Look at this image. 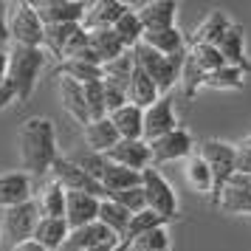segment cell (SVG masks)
Masks as SVG:
<instances>
[{
  "instance_id": "obj_1",
  "label": "cell",
  "mask_w": 251,
  "mask_h": 251,
  "mask_svg": "<svg viewBox=\"0 0 251 251\" xmlns=\"http://www.w3.org/2000/svg\"><path fill=\"white\" fill-rule=\"evenodd\" d=\"M17 155L25 175H46L51 172L57 155V130L46 116H31L20 125L17 133Z\"/></svg>"
},
{
  "instance_id": "obj_2",
  "label": "cell",
  "mask_w": 251,
  "mask_h": 251,
  "mask_svg": "<svg viewBox=\"0 0 251 251\" xmlns=\"http://www.w3.org/2000/svg\"><path fill=\"white\" fill-rule=\"evenodd\" d=\"M46 51L28 46H12L9 48V82L17 91V102H28L34 93V85L40 79V71L46 65Z\"/></svg>"
},
{
  "instance_id": "obj_3",
  "label": "cell",
  "mask_w": 251,
  "mask_h": 251,
  "mask_svg": "<svg viewBox=\"0 0 251 251\" xmlns=\"http://www.w3.org/2000/svg\"><path fill=\"white\" fill-rule=\"evenodd\" d=\"M186 51H189V48H186ZM186 51H183V54H175V57H164V54H158V51H152L150 46L138 43L130 54H133V59H136L138 68L158 85V91L167 93L175 82L181 79L183 62H186Z\"/></svg>"
},
{
  "instance_id": "obj_4",
  "label": "cell",
  "mask_w": 251,
  "mask_h": 251,
  "mask_svg": "<svg viewBox=\"0 0 251 251\" xmlns=\"http://www.w3.org/2000/svg\"><path fill=\"white\" fill-rule=\"evenodd\" d=\"M6 25H9V37H12V46L43 48L46 25H43V20L37 17L34 6H31L28 0L6 3Z\"/></svg>"
},
{
  "instance_id": "obj_5",
  "label": "cell",
  "mask_w": 251,
  "mask_h": 251,
  "mask_svg": "<svg viewBox=\"0 0 251 251\" xmlns=\"http://www.w3.org/2000/svg\"><path fill=\"white\" fill-rule=\"evenodd\" d=\"M201 158L209 164L212 178H215V192H212V203H215L217 195L226 189V183L231 181V175L237 172V167H234V158H237V144H226V141H217V138L203 141Z\"/></svg>"
},
{
  "instance_id": "obj_6",
  "label": "cell",
  "mask_w": 251,
  "mask_h": 251,
  "mask_svg": "<svg viewBox=\"0 0 251 251\" xmlns=\"http://www.w3.org/2000/svg\"><path fill=\"white\" fill-rule=\"evenodd\" d=\"M141 189L147 195V209H152L155 215H161L167 223L178 215V195H175V189L167 183V178L155 167H150V170L141 172Z\"/></svg>"
},
{
  "instance_id": "obj_7",
  "label": "cell",
  "mask_w": 251,
  "mask_h": 251,
  "mask_svg": "<svg viewBox=\"0 0 251 251\" xmlns=\"http://www.w3.org/2000/svg\"><path fill=\"white\" fill-rule=\"evenodd\" d=\"M51 181L59 183L65 192H85V195L99 198V201H107V192H104L102 183L96 181V178H91L82 167H76L71 158L54 161V167H51Z\"/></svg>"
},
{
  "instance_id": "obj_8",
  "label": "cell",
  "mask_w": 251,
  "mask_h": 251,
  "mask_svg": "<svg viewBox=\"0 0 251 251\" xmlns=\"http://www.w3.org/2000/svg\"><path fill=\"white\" fill-rule=\"evenodd\" d=\"M37 223H40V209H37L34 201L20 203V206H12V209H3V215H0L3 234L12 240L14 246L34 237Z\"/></svg>"
},
{
  "instance_id": "obj_9",
  "label": "cell",
  "mask_w": 251,
  "mask_h": 251,
  "mask_svg": "<svg viewBox=\"0 0 251 251\" xmlns=\"http://www.w3.org/2000/svg\"><path fill=\"white\" fill-rule=\"evenodd\" d=\"M37 17L43 25H62V23H82V17L88 12V3L82 0H34Z\"/></svg>"
},
{
  "instance_id": "obj_10",
  "label": "cell",
  "mask_w": 251,
  "mask_h": 251,
  "mask_svg": "<svg viewBox=\"0 0 251 251\" xmlns=\"http://www.w3.org/2000/svg\"><path fill=\"white\" fill-rule=\"evenodd\" d=\"M102 246L119 249V237L104 223L96 220V223H88V226H82V228H71L62 251H91V249H102Z\"/></svg>"
},
{
  "instance_id": "obj_11",
  "label": "cell",
  "mask_w": 251,
  "mask_h": 251,
  "mask_svg": "<svg viewBox=\"0 0 251 251\" xmlns=\"http://www.w3.org/2000/svg\"><path fill=\"white\" fill-rule=\"evenodd\" d=\"M172 130H178V116H175L170 96H161L158 102L150 104L144 110V141L152 144V141H158L161 136H167Z\"/></svg>"
},
{
  "instance_id": "obj_12",
  "label": "cell",
  "mask_w": 251,
  "mask_h": 251,
  "mask_svg": "<svg viewBox=\"0 0 251 251\" xmlns=\"http://www.w3.org/2000/svg\"><path fill=\"white\" fill-rule=\"evenodd\" d=\"M215 206L223 209L226 215H251V175L234 172L226 189L217 195Z\"/></svg>"
},
{
  "instance_id": "obj_13",
  "label": "cell",
  "mask_w": 251,
  "mask_h": 251,
  "mask_svg": "<svg viewBox=\"0 0 251 251\" xmlns=\"http://www.w3.org/2000/svg\"><path fill=\"white\" fill-rule=\"evenodd\" d=\"M192 133L189 130H172L167 136H161L158 141L150 144V152H152V164H167V161H181L192 155Z\"/></svg>"
},
{
  "instance_id": "obj_14",
  "label": "cell",
  "mask_w": 251,
  "mask_h": 251,
  "mask_svg": "<svg viewBox=\"0 0 251 251\" xmlns=\"http://www.w3.org/2000/svg\"><path fill=\"white\" fill-rule=\"evenodd\" d=\"M125 12H130V6L122 0H96L88 3V12L82 17V28L85 31H102V28H113Z\"/></svg>"
},
{
  "instance_id": "obj_15",
  "label": "cell",
  "mask_w": 251,
  "mask_h": 251,
  "mask_svg": "<svg viewBox=\"0 0 251 251\" xmlns=\"http://www.w3.org/2000/svg\"><path fill=\"white\" fill-rule=\"evenodd\" d=\"M104 155H107L110 164H119V167H127V170H136V172H144L152 167V152H150L147 141H125L122 138Z\"/></svg>"
},
{
  "instance_id": "obj_16",
  "label": "cell",
  "mask_w": 251,
  "mask_h": 251,
  "mask_svg": "<svg viewBox=\"0 0 251 251\" xmlns=\"http://www.w3.org/2000/svg\"><path fill=\"white\" fill-rule=\"evenodd\" d=\"M99 206H102V201L93 198V195L68 192V198H65V223L71 228H82L88 223H96L99 220Z\"/></svg>"
},
{
  "instance_id": "obj_17",
  "label": "cell",
  "mask_w": 251,
  "mask_h": 251,
  "mask_svg": "<svg viewBox=\"0 0 251 251\" xmlns=\"http://www.w3.org/2000/svg\"><path fill=\"white\" fill-rule=\"evenodd\" d=\"M175 17H178V3L175 0H150L144 6H138V20L144 25V31L175 28Z\"/></svg>"
},
{
  "instance_id": "obj_18",
  "label": "cell",
  "mask_w": 251,
  "mask_h": 251,
  "mask_svg": "<svg viewBox=\"0 0 251 251\" xmlns=\"http://www.w3.org/2000/svg\"><path fill=\"white\" fill-rule=\"evenodd\" d=\"M31 175L25 172H3L0 175V209H12V206L28 203L31 198Z\"/></svg>"
},
{
  "instance_id": "obj_19",
  "label": "cell",
  "mask_w": 251,
  "mask_h": 251,
  "mask_svg": "<svg viewBox=\"0 0 251 251\" xmlns=\"http://www.w3.org/2000/svg\"><path fill=\"white\" fill-rule=\"evenodd\" d=\"M217 51L223 54L226 65L246 71V74L251 71V62H249V57H246V34H243V25L240 23H231V28L226 31V37L220 40Z\"/></svg>"
},
{
  "instance_id": "obj_20",
  "label": "cell",
  "mask_w": 251,
  "mask_h": 251,
  "mask_svg": "<svg viewBox=\"0 0 251 251\" xmlns=\"http://www.w3.org/2000/svg\"><path fill=\"white\" fill-rule=\"evenodd\" d=\"M59 102L65 107V113L74 116L82 127L91 125V113H88V102H85V85L74 79H59Z\"/></svg>"
},
{
  "instance_id": "obj_21",
  "label": "cell",
  "mask_w": 251,
  "mask_h": 251,
  "mask_svg": "<svg viewBox=\"0 0 251 251\" xmlns=\"http://www.w3.org/2000/svg\"><path fill=\"white\" fill-rule=\"evenodd\" d=\"M107 119L113 122L119 138H125V141H144V110L141 107L125 104L122 110L110 113Z\"/></svg>"
},
{
  "instance_id": "obj_22",
  "label": "cell",
  "mask_w": 251,
  "mask_h": 251,
  "mask_svg": "<svg viewBox=\"0 0 251 251\" xmlns=\"http://www.w3.org/2000/svg\"><path fill=\"white\" fill-rule=\"evenodd\" d=\"M82 31V23H62V25H46V37H43V51L48 57L65 62L71 40Z\"/></svg>"
},
{
  "instance_id": "obj_23",
  "label": "cell",
  "mask_w": 251,
  "mask_h": 251,
  "mask_svg": "<svg viewBox=\"0 0 251 251\" xmlns=\"http://www.w3.org/2000/svg\"><path fill=\"white\" fill-rule=\"evenodd\" d=\"M68 234H71V226L65 223V217H40L31 240H37L48 251H62Z\"/></svg>"
},
{
  "instance_id": "obj_24",
  "label": "cell",
  "mask_w": 251,
  "mask_h": 251,
  "mask_svg": "<svg viewBox=\"0 0 251 251\" xmlns=\"http://www.w3.org/2000/svg\"><path fill=\"white\" fill-rule=\"evenodd\" d=\"M161 99V91L158 85L150 79L144 71L136 65V71H133V76H130V85H127V102L136 104V107H141V110H147L150 104H155Z\"/></svg>"
},
{
  "instance_id": "obj_25",
  "label": "cell",
  "mask_w": 251,
  "mask_h": 251,
  "mask_svg": "<svg viewBox=\"0 0 251 251\" xmlns=\"http://www.w3.org/2000/svg\"><path fill=\"white\" fill-rule=\"evenodd\" d=\"M231 28V20L226 17V12H209L198 23L192 34V43H201V46H220V40L226 37V31Z\"/></svg>"
},
{
  "instance_id": "obj_26",
  "label": "cell",
  "mask_w": 251,
  "mask_h": 251,
  "mask_svg": "<svg viewBox=\"0 0 251 251\" xmlns=\"http://www.w3.org/2000/svg\"><path fill=\"white\" fill-rule=\"evenodd\" d=\"M82 136H85V144H88V150H93V152H102V155L107 152V150H113L116 144L122 141L110 119L91 122L88 127H82Z\"/></svg>"
},
{
  "instance_id": "obj_27",
  "label": "cell",
  "mask_w": 251,
  "mask_h": 251,
  "mask_svg": "<svg viewBox=\"0 0 251 251\" xmlns=\"http://www.w3.org/2000/svg\"><path fill=\"white\" fill-rule=\"evenodd\" d=\"M88 40H91V48L93 54H96V59L102 62V65H107V62H113V59L125 57L127 48L125 43L116 37L113 28H102V31H88Z\"/></svg>"
},
{
  "instance_id": "obj_28",
  "label": "cell",
  "mask_w": 251,
  "mask_h": 251,
  "mask_svg": "<svg viewBox=\"0 0 251 251\" xmlns=\"http://www.w3.org/2000/svg\"><path fill=\"white\" fill-rule=\"evenodd\" d=\"M141 43L150 46L152 51H158L164 57H175V54H183L186 51V40L178 28H164V31H144Z\"/></svg>"
},
{
  "instance_id": "obj_29",
  "label": "cell",
  "mask_w": 251,
  "mask_h": 251,
  "mask_svg": "<svg viewBox=\"0 0 251 251\" xmlns=\"http://www.w3.org/2000/svg\"><path fill=\"white\" fill-rule=\"evenodd\" d=\"M102 186L107 192V198L119 195V192H127V189H136V186H141V172L119 167V164H107V170L102 175Z\"/></svg>"
},
{
  "instance_id": "obj_30",
  "label": "cell",
  "mask_w": 251,
  "mask_h": 251,
  "mask_svg": "<svg viewBox=\"0 0 251 251\" xmlns=\"http://www.w3.org/2000/svg\"><path fill=\"white\" fill-rule=\"evenodd\" d=\"M65 198L68 192L59 186V183H46L40 195L34 198L37 209H40V217H65Z\"/></svg>"
},
{
  "instance_id": "obj_31",
  "label": "cell",
  "mask_w": 251,
  "mask_h": 251,
  "mask_svg": "<svg viewBox=\"0 0 251 251\" xmlns=\"http://www.w3.org/2000/svg\"><path fill=\"white\" fill-rule=\"evenodd\" d=\"M59 79H74L79 85H91V82L104 79L102 65H93V62H85V59H68V62H59Z\"/></svg>"
},
{
  "instance_id": "obj_32",
  "label": "cell",
  "mask_w": 251,
  "mask_h": 251,
  "mask_svg": "<svg viewBox=\"0 0 251 251\" xmlns=\"http://www.w3.org/2000/svg\"><path fill=\"white\" fill-rule=\"evenodd\" d=\"M130 212H127L125 206H119L116 201H102V206H99V223H104V226L113 231L116 237H119V243H122V237L127 234V226H130Z\"/></svg>"
},
{
  "instance_id": "obj_33",
  "label": "cell",
  "mask_w": 251,
  "mask_h": 251,
  "mask_svg": "<svg viewBox=\"0 0 251 251\" xmlns=\"http://www.w3.org/2000/svg\"><path fill=\"white\" fill-rule=\"evenodd\" d=\"M161 226H167V220H164L161 215H155L152 209H144V212L133 215V217H130V226H127V234L122 237V243H119V249H116V251H122L127 243H133L136 237L147 234V231H152V228H161Z\"/></svg>"
},
{
  "instance_id": "obj_34",
  "label": "cell",
  "mask_w": 251,
  "mask_h": 251,
  "mask_svg": "<svg viewBox=\"0 0 251 251\" xmlns=\"http://www.w3.org/2000/svg\"><path fill=\"white\" fill-rule=\"evenodd\" d=\"M186 181L192 186L195 192L201 195H209L215 192V178H212V170L201 155H189V164H186Z\"/></svg>"
},
{
  "instance_id": "obj_35",
  "label": "cell",
  "mask_w": 251,
  "mask_h": 251,
  "mask_svg": "<svg viewBox=\"0 0 251 251\" xmlns=\"http://www.w3.org/2000/svg\"><path fill=\"white\" fill-rule=\"evenodd\" d=\"M243 85H246V71L231 68V65H223L215 74H206L203 79V88H215V91H240Z\"/></svg>"
},
{
  "instance_id": "obj_36",
  "label": "cell",
  "mask_w": 251,
  "mask_h": 251,
  "mask_svg": "<svg viewBox=\"0 0 251 251\" xmlns=\"http://www.w3.org/2000/svg\"><path fill=\"white\" fill-rule=\"evenodd\" d=\"M113 31H116V37L125 43L127 51H133V48L141 43V37H144V25H141V20H138V12H133V9L125 12V17L113 25Z\"/></svg>"
},
{
  "instance_id": "obj_37",
  "label": "cell",
  "mask_w": 251,
  "mask_h": 251,
  "mask_svg": "<svg viewBox=\"0 0 251 251\" xmlns=\"http://www.w3.org/2000/svg\"><path fill=\"white\" fill-rule=\"evenodd\" d=\"M133 71H136V59H133V54H130V51H127L125 57H119V59H113V62L102 65L104 82H113V85L125 88V91H127V85H130Z\"/></svg>"
},
{
  "instance_id": "obj_38",
  "label": "cell",
  "mask_w": 251,
  "mask_h": 251,
  "mask_svg": "<svg viewBox=\"0 0 251 251\" xmlns=\"http://www.w3.org/2000/svg\"><path fill=\"white\" fill-rule=\"evenodd\" d=\"M189 59H192L203 74H215L217 68L226 65L223 54H220L215 46H201V43H192V46H189Z\"/></svg>"
},
{
  "instance_id": "obj_39",
  "label": "cell",
  "mask_w": 251,
  "mask_h": 251,
  "mask_svg": "<svg viewBox=\"0 0 251 251\" xmlns=\"http://www.w3.org/2000/svg\"><path fill=\"white\" fill-rule=\"evenodd\" d=\"M170 249V234H167V228H152L147 234H141L136 237L133 243H127L122 251H167Z\"/></svg>"
},
{
  "instance_id": "obj_40",
  "label": "cell",
  "mask_w": 251,
  "mask_h": 251,
  "mask_svg": "<svg viewBox=\"0 0 251 251\" xmlns=\"http://www.w3.org/2000/svg\"><path fill=\"white\" fill-rule=\"evenodd\" d=\"M71 161H74L76 167H82V170L88 172L91 178H96L99 183H102V175H104V170H107V164H110V161H107V155H102V152H93V150L76 152Z\"/></svg>"
},
{
  "instance_id": "obj_41",
  "label": "cell",
  "mask_w": 251,
  "mask_h": 251,
  "mask_svg": "<svg viewBox=\"0 0 251 251\" xmlns=\"http://www.w3.org/2000/svg\"><path fill=\"white\" fill-rule=\"evenodd\" d=\"M85 102H88V113H91V122H99V119H107V104H104V82H91L85 85Z\"/></svg>"
},
{
  "instance_id": "obj_42",
  "label": "cell",
  "mask_w": 251,
  "mask_h": 251,
  "mask_svg": "<svg viewBox=\"0 0 251 251\" xmlns=\"http://www.w3.org/2000/svg\"><path fill=\"white\" fill-rule=\"evenodd\" d=\"M203 79L206 74L198 65H195L192 59H189V51H186V62H183V71H181V85H183V93L192 99L195 93H198V88H203Z\"/></svg>"
},
{
  "instance_id": "obj_43",
  "label": "cell",
  "mask_w": 251,
  "mask_h": 251,
  "mask_svg": "<svg viewBox=\"0 0 251 251\" xmlns=\"http://www.w3.org/2000/svg\"><path fill=\"white\" fill-rule=\"evenodd\" d=\"M110 201H116L119 206H125L130 215H138V212H144V209H147V195H144L141 186L127 189V192H119V195H110Z\"/></svg>"
},
{
  "instance_id": "obj_44",
  "label": "cell",
  "mask_w": 251,
  "mask_h": 251,
  "mask_svg": "<svg viewBox=\"0 0 251 251\" xmlns=\"http://www.w3.org/2000/svg\"><path fill=\"white\" fill-rule=\"evenodd\" d=\"M104 104H107V116L116 113V110H122L125 104H130L127 102V91L119 88V85H113V82H104Z\"/></svg>"
},
{
  "instance_id": "obj_45",
  "label": "cell",
  "mask_w": 251,
  "mask_h": 251,
  "mask_svg": "<svg viewBox=\"0 0 251 251\" xmlns=\"http://www.w3.org/2000/svg\"><path fill=\"white\" fill-rule=\"evenodd\" d=\"M234 167H237L240 175H251V144H237V158H234Z\"/></svg>"
},
{
  "instance_id": "obj_46",
  "label": "cell",
  "mask_w": 251,
  "mask_h": 251,
  "mask_svg": "<svg viewBox=\"0 0 251 251\" xmlns=\"http://www.w3.org/2000/svg\"><path fill=\"white\" fill-rule=\"evenodd\" d=\"M12 102H17V91H14L12 82L6 79L3 85H0V110H6Z\"/></svg>"
},
{
  "instance_id": "obj_47",
  "label": "cell",
  "mask_w": 251,
  "mask_h": 251,
  "mask_svg": "<svg viewBox=\"0 0 251 251\" xmlns=\"http://www.w3.org/2000/svg\"><path fill=\"white\" fill-rule=\"evenodd\" d=\"M12 48V37H9V25H6V14L0 17V51Z\"/></svg>"
},
{
  "instance_id": "obj_48",
  "label": "cell",
  "mask_w": 251,
  "mask_h": 251,
  "mask_svg": "<svg viewBox=\"0 0 251 251\" xmlns=\"http://www.w3.org/2000/svg\"><path fill=\"white\" fill-rule=\"evenodd\" d=\"M12 251H48V249H43L37 240H25V243H17V246H12Z\"/></svg>"
},
{
  "instance_id": "obj_49",
  "label": "cell",
  "mask_w": 251,
  "mask_h": 251,
  "mask_svg": "<svg viewBox=\"0 0 251 251\" xmlns=\"http://www.w3.org/2000/svg\"><path fill=\"white\" fill-rule=\"evenodd\" d=\"M9 79V51H0V85Z\"/></svg>"
},
{
  "instance_id": "obj_50",
  "label": "cell",
  "mask_w": 251,
  "mask_h": 251,
  "mask_svg": "<svg viewBox=\"0 0 251 251\" xmlns=\"http://www.w3.org/2000/svg\"><path fill=\"white\" fill-rule=\"evenodd\" d=\"M3 14H6V3H3V0H0V17H3Z\"/></svg>"
},
{
  "instance_id": "obj_51",
  "label": "cell",
  "mask_w": 251,
  "mask_h": 251,
  "mask_svg": "<svg viewBox=\"0 0 251 251\" xmlns=\"http://www.w3.org/2000/svg\"><path fill=\"white\" fill-rule=\"evenodd\" d=\"M91 251H116V249H107V246H102V249H91Z\"/></svg>"
},
{
  "instance_id": "obj_52",
  "label": "cell",
  "mask_w": 251,
  "mask_h": 251,
  "mask_svg": "<svg viewBox=\"0 0 251 251\" xmlns=\"http://www.w3.org/2000/svg\"><path fill=\"white\" fill-rule=\"evenodd\" d=\"M246 144H251V138H246Z\"/></svg>"
},
{
  "instance_id": "obj_53",
  "label": "cell",
  "mask_w": 251,
  "mask_h": 251,
  "mask_svg": "<svg viewBox=\"0 0 251 251\" xmlns=\"http://www.w3.org/2000/svg\"><path fill=\"white\" fill-rule=\"evenodd\" d=\"M0 234H3V226H0Z\"/></svg>"
}]
</instances>
